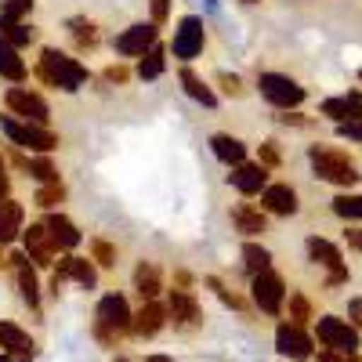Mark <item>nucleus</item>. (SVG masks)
<instances>
[{
  "label": "nucleus",
  "mask_w": 362,
  "mask_h": 362,
  "mask_svg": "<svg viewBox=\"0 0 362 362\" xmlns=\"http://www.w3.org/2000/svg\"><path fill=\"white\" fill-rule=\"evenodd\" d=\"M62 283H76V286H83V290H95V283H98V276H95V268H90V261L87 257H62L58 261V268H54V279H51V286H54V293H58V286Z\"/></svg>",
  "instance_id": "obj_11"
},
{
  "label": "nucleus",
  "mask_w": 362,
  "mask_h": 362,
  "mask_svg": "<svg viewBox=\"0 0 362 362\" xmlns=\"http://www.w3.org/2000/svg\"><path fill=\"white\" fill-rule=\"evenodd\" d=\"M170 51H174V58H181V62H192V58L203 51V22H199L196 15H189V18L177 22Z\"/></svg>",
  "instance_id": "obj_10"
},
{
  "label": "nucleus",
  "mask_w": 362,
  "mask_h": 362,
  "mask_svg": "<svg viewBox=\"0 0 362 362\" xmlns=\"http://www.w3.org/2000/svg\"><path fill=\"white\" fill-rule=\"evenodd\" d=\"M145 362H174V358H167V355H148Z\"/></svg>",
  "instance_id": "obj_51"
},
{
  "label": "nucleus",
  "mask_w": 362,
  "mask_h": 362,
  "mask_svg": "<svg viewBox=\"0 0 362 362\" xmlns=\"http://www.w3.org/2000/svg\"><path fill=\"white\" fill-rule=\"evenodd\" d=\"M22 221H25V214H22L18 203H11V199L0 203V247L11 243V239L22 232Z\"/></svg>",
  "instance_id": "obj_24"
},
{
  "label": "nucleus",
  "mask_w": 362,
  "mask_h": 362,
  "mask_svg": "<svg viewBox=\"0 0 362 362\" xmlns=\"http://www.w3.org/2000/svg\"><path fill=\"white\" fill-rule=\"evenodd\" d=\"M25 62H22V54H18V47L15 44H8V40H0V76H8V80H25Z\"/></svg>",
  "instance_id": "obj_26"
},
{
  "label": "nucleus",
  "mask_w": 362,
  "mask_h": 362,
  "mask_svg": "<svg viewBox=\"0 0 362 362\" xmlns=\"http://www.w3.org/2000/svg\"><path fill=\"white\" fill-rule=\"evenodd\" d=\"M90 250H95V261H98L102 268H112V264H116V250L105 243V239H95V243H90Z\"/></svg>",
  "instance_id": "obj_37"
},
{
  "label": "nucleus",
  "mask_w": 362,
  "mask_h": 362,
  "mask_svg": "<svg viewBox=\"0 0 362 362\" xmlns=\"http://www.w3.org/2000/svg\"><path fill=\"white\" fill-rule=\"evenodd\" d=\"M0 362H29V355H8L4 351V355H0Z\"/></svg>",
  "instance_id": "obj_50"
},
{
  "label": "nucleus",
  "mask_w": 362,
  "mask_h": 362,
  "mask_svg": "<svg viewBox=\"0 0 362 362\" xmlns=\"http://www.w3.org/2000/svg\"><path fill=\"white\" fill-rule=\"evenodd\" d=\"M22 235H25V254H29V261H37V264H51V257H54V239H51V232H47V225H29V228H22Z\"/></svg>",
  "instance_id": "obj_15"
},
{
  "label": "nucleus",
  "mask_w": 362,
  "mask_h": 362,
  "mask_svg": "<svg viewBox=\"0 0 362 362\" xmlns=\"http://www.w3.org/2000/svg\"><path fill=\"white\" fill-rule=\"evenodd\" d=\"M105 80H112V83H124V80H127V69H119V66H109V69H105Z\"/></svg>",
  "instance_id": "obj_46"
},
{
  "label": "nucleus",
  "mask_w": 362,
  "mask_h": 362,
  "mask_svg": "<svg viewBox=\"0 0 362 362\" xmlns=\"http://www.w3.org/2000/svg\"><path fill=\"white\" fill-rule=\"evenodd\" d=\"M228 181L243 192V196H257V192H264V185H268V167L264 163H239V167H232V174H228Z\"/></svg>",
  "instance_id": "obj_14"
},
{
  "label": "nucleus",
  "mask_w": 362,
  "mask_h": 362,
  "mask_svg": "<svg viewBox=\"0 0 362 362\" xmlns=\"http://www.w3.org/2000/svg\"><path fill=\"white\" fill-rule=\"evenodd\" d=\"M218 80H221V87L228 90V95H243V83H239V76H228V73H221Z\"/></svg>",
  "instance_id": "obj_43"
},
{
  "label": "nucleus",
  "mask_w": 362,
  "mask_h": 362,
  "mask_svg": "<svg viewBox=\"0 0 362 362\" xmlns=\"http://www.w3.org/2000/svg\"><path fill=\"white\" fill-rule=\"evenodd\" d=\"M134 286H138L141 300H156V293H160V272H156V264L141 261L134 268Z\"/></svg>",
  "instance_id": "obj_28"
},
{
  "label": "nucleus",
  "mask_w": 362,
  "mask_h": 362,
  "mask_svg": "<svg viewBox=\"0 0 362 362\" xmlns=\"http://www.w3.org/2000/svg\"><path fill=\"white\" fill-rule=\"evenodd\" d=\"M334 214L344 218V221H362V196H337Z\"/></svg>",
  "instance_id": "obj_32"
},
{
  "label": "nucleus",
  "mask_w": 362,
  "mask_h": 362,
  "mask_svg": "<svg viewBox=\"0 0 362 362\" xmlns=\"http://www.w3.org/2000/svg\"><path fill=\"white\" fill-rule=\"evenodd\" d=\"M33 25H25L22 18H0V40H8L15 47H25V44H33Z\"/></svg>",
  "instance_id": "obj_29"
},
{
  "label": "nucleus",
  "mask_w": 362,
  "mask_h": 362,
  "mask_svg": "<svg viewBox=\"0 0 362 362\" xmlns=\"http://www.w3.org/2000/svg\"><path fill=\"white\" fill-rule=\"evenodd\" d=\"M319 362H341V351H334V348H326V344H322V351H319Z\"/></svg>",
  "instance_id": "obj_49"
},
{
  "label": "nucleus",
  "mask_w": 362,
  "mask_h": 362,
  "mask_svg": "<svg viewBox=\"0 0 362 362\" xmlns=\"http://www.w3.org/2000/svg\"><path fill=\"white\" fill-rule=\"evenodd\" d=\"M0 348L8 355H29L33 358V341H29V334L18 329L15 322H0Z\"/></svg>",
  "instance_id": "obj_23"
},
{
  "label": "nucleus",
  "mask_w": 362,
  "mask_h": 362,
  "mask_svg": "<svg viewBox=\"0 0 362 362\" xmlns=\"http://www.w3.org/2000/svg\"><path fill=\"white\" fill-rule=\"evenodd\" d=\"M210 148H214V156L221 163H228V167H239L247 160V145L239 138H232V134H214V138H210Z\"/></svg>",
  "instance_id": "obj_22"
},
{
  "label": "nucleus",
  "mask_w": 362,
  "mask_h": 362,
  "mask_svg": "<svg viewBox=\"0 0 362 362\" xmlns=\"http://www.w3.org/2000/svg\"><path fill=\"white\" fill-rule=\"evenodd\" d=\"M276 348H279V355L300 362V358L312 355V337H308L297 322H283V326L276 329Z\"/></svg>",
  "instance_id": "obj_13"
},
{
  "label": "nucleus",
  "mask_w": 362,
  "mask_h": 362,
  "mask_svg": "<svg viewBox=\"0 0 362 362\" xmlns=\"http://www.w3.org/2000/svg\"><path fill=\"white\" fill-rule=\"evenodd\" d=\"M167 15H170V0H153V22L160 25L167 22Z\"/></svg>",
  "instance_id": "obj_42"
},
{
  "label": "nucleus",
  "mask_w": 362,
  "mask_h": 362,
  "mask_svg": "<svg viewBox=\"0 0 362 362\" xmlns=\"http://www.w3.org/2000/svg\"><path fill=\"white\" fill-rule=\"evenodd\" d=\"M308 257L329 272V279H326L329 286H341V283H348V268H344V257H341V250H337L334 243H329V239H319V235H312V239H308Z\"/></svg>",
  "instance_id": "obj_8"
},
{
  "label": "nucleus",
  "mask_w": 362,
  "mask_h": 362,
  "mask_svg": "<svg viewBox=\"0 0 362 362\" xmlns=\"http://www.w3.org/2000/svg\"><path fill=\"white\" fill-rule=\"evenodd\" d=\"M283 297H286V286H283V279L276 276V272H272V268L257 272V276H254V300H257V308L268 312V315H279L283 312Z\"/></svg>",
  "instance_id": "obj_9"
},
{
  "label": "nucleus",
  "mask_w": 362,
  "mask_h": 362,
  "mask_svg": "<svg viewBox=\"0 0 362 362\" xmlns=\"http://www.w3.org/2000/svg\"><path fill=\"white\" fill-rule=\"evenodd\" d=\"M348 315L355 319V329H358V334H362V297H355L351 305H348Z\"/></svg>",
  "instance_id": "obj_45"
},
{
  "label": "nucleus",
  "mask_w": 362,
  "mask_h": 362,
  "mask_svg": "<svg viewBox=\"0 0 362 362\" xmlns=\"http://www.w3.org/2000/svg\"><path fill=\"white\" fill-rule=\"evenodd\" d=\"M62 199H66V189L58 185V181H51V185H44V189L37 192V203H40V206H47V210H51V206H58Z\"/></svg>",
  "instance_id": "obj_35"
},
{
  "label": "nucleus",
  "mask_w": 362,
  "mask_h": 362,
  "mask_svg": "<svg viewBox=\"0 0 362 362\" xmlns=\"http://www.w3.org/2000/svg\"><path fill=\"white\" fill-rule=\"evenodd\" d=\"M290 312H293V322H297V326H305V322H308V300L300 297V293H293V297H290Z\"/></svg>",
  "instance_id": "obj_38"
},
{
  "label": "nucleus",
  "mask_w": 362,
  "mask_h": 362,
  "mask_svg": "<svg viewBox=\"0 0 362 362\" xmlns=\"http://www.w3.org/2000/svg\"><path fill=\"white\" fill-rule=\"evenodd\" d=\"M167 312L174 315V326H181V329L199 326V305H196V297H192L189 290H170Z\"/></svg>",
  "instance_id": "obj_16"
},
{
  "label": "nucleus",
  "mask_w": 362,
  "mask_h": 362,
  "mask_svg": "<svg viewBox=\"0 0 362 362\" xmlns=\"http://www.w3.org/2000/svg\"><path fill=\"white\" fill-rule=\"evenodd\" d=\"M243 261H247L250 276H257V272H264V268L272 264V254H268L264 247H257V243H247V247H243Z\"/></svg>",
  "instance_id": "obj_33"
},
{
  "label": "nucleus",
  "mask_w": 362,
  "mask_h": 362,
  "mask_svg": "<svg viewBox=\"0 0 362 362\" xmlns=\"http://www.w3.org/2000/svg\"><path fill=\"white\" fill-rule=\"evenodd\" d=\"M29 174H33L37 181H44V185H51V181H58V170H54V163L47 160V153L44 156H37V160H29V167H25Z\"/></svg>",
  "instance_id": "obj_34"
},
{
  "label": "nucleus",
  "mask_w": 362,
  "mask_h": 362,
  "mask_svg": "<svg viewBox=\"0 0 362 362\" xmlns=\"http://www.w3.org/2000/svg\"><path fill=\"white\" fill-rule=\"evenodd\" d=\"M232 221H235V228L243 235H257V232H264V210H257L250 203H239L232 210Z\"/></svg>",
  "instance_id": "obj_25"
},
{
  "label": "nucleus",
  "mask_w": 362,
  "mask_h": 362,
  "mask_svg": "<svg viewBox=\"0 0 362 362\" xmlns=\"http://www.w3.org/2000/svg\"><path fill=\"white\" fill-rule=\"evenodd\" d=\"M69 33H73V40H76L80 51H95V47H98V25H95V22L73 18V22H69Z\"/></svg>",
  "instance_id": "obj_31"
},
{
  "label": "nucleus",
  "mask_w": 362,
  "mask_h": 362,
  "mask_svg": "<svg viewBox=\"0 0 362 362\" xmlns=\"http://www.w3.org/2000/svg\"><path fill=\"white\" fill-rule=\"evenodd\" d=\"M44 225H47V232H51V239H54L58 250H73V247L80 243V228H76L66 214H51Z\"/></svg>",
  "instance_id": "obj_21"
},
{
  "label": "nucleus",
  "mask_w": 362,
  "mask_h": 362,
  "mask_svg": "<svg viewBox=\"0 0 362 362\" xmlns=\"http://www.w3.org/2000/svg\"><path fill=\"white\" fill-rule=\"evenodd\" d=\"M131 308H127V300L119 297V293H109L102 297V305H98V337L109 344L116 334H124V329H131Z\"/></svg>",
  "instance_id": "obj_5"
},
{
  "label": "nucleus",
  "mask_w": 362,
  "mask_h": 362,
  "mask_svg": "<svg viewBox=\"0 0 362 362\" xmlns=\"http://www.w3.org/2000/svg\"><path fill=\"white\" fill-rule=\"evenodd\" d=\"M341 138L362 141V119H355V124H341Z\"/></svg>",
  "instance_id": "obj_44"
},
{
  "label": "nucleus",
  "mask_w": 362,
  "mask_h": 362,
  "mask_svg": "<svg viewBox=\"0 0 362 362\" xmlns=\"http://www.w3.org/2000/svg\"><path fill=\"white\" fill-rule=\"evenodd\" d=\"M344 362H358V355H344Z\"/></svg>",
  "instance_id": "obj_52"
},
{
  "label": "nucleus",
  "mask_w": 362,
  "mask_h": 362,
  "mask_svg": "<svg viewBox=\"0 0 362 362\" xmlns=\"http://www.w3.org/2000/svg\"><path fill=\"white\" fill-rule=\"evenodd\" d=\"M4 264H8V257H4V254H0V268H4Z\"/></svg>",
  "instance_id": "obj_53"
},
{
  "label": "nucleus",
  "mask_w": 362,
  "mask_h": 362,
  "mask_svg": "<svg viewBox=\"0 0 362 362\" xmlns=\"http://www.w3.org/2000/svg\"><path fill=\"white\" fill-rule=\"evenodd\" d=\"M358 80H362V73H358Z\"/></svg>",
  "instance_id": "obj_55"
},
{
  "label": "nucleus",
  "mask_w": 362,
  "mask_h": 362,
  "mask_svg": "<svg viewBox=\"0 0 362 362\" xmlns=\"http://www.w3.org/2000/svg\"><path fill=\"white\" fill-rule=\"evenodd\" d=\"M181 87L189 90V98L203 102L206 109H214V105H218V95H214V90L206 87V80H203V76H196L192 69H181Z\"/></svg>",
  "instance_id": "obj_27"
},
{
  "label": "nucleus",
  "mask_w": 362,
  "mask_h": 362,
  "mask_svg": "<svg viewBox=\"0 0 362 362\" xmlns=\"http://www.w3.org/2000/svg\"><path fill=\"white\" fill-rule=\"evenodd\" d=\"M308 160H312L315 177L329 181V185L351 189L355 181L362 177V174H358V163L344 153V148H334V145H312V148H308Z\"/></svg>",
  "instance_id": "obj_1"
},
{
  "label": "nucleus",
  "mask_w": 362,
  "mask_h": 362,
  "mask_svg": "<svg viewBox=\"0 0 362 362\" xmlns=\"http://www.w3.org/2000/svg\"><path fill=\"white\" fill-rule=\"evenodd\" d=\"M206 286L214 290V293L225 300V305H232V308H247V300L239 297V293H232V290H225V286H221V279H214V276H210V279H206Z\"/></svg>",
  "instance_id": "obj_36"
},
{
  "label": "nucleus",
  "mask_w": 362,
  "mask_h": 362,
  "mask_svg": "<svg viewBox=\"0 0 362 362\" xmlns=\"http://www.w3.org/2000/svg\"><path fill=\"white\" fill-rule=\"evenodd\" d=\"M40 80L51 83V87H62V90H80L87 83V69L76 62V58L47 47L40 54Z\"/></svg>",
  "instance_id": "obj_2"
},
{
  "label": "nucleus",
  "mask_w": 362,
  "mask_h": 362,
  "mask_svg": "<svg viewBox=\"0 0 362 362\" xmlns=\"http://www.w3.org/2000/svg\"><path fill=\"white\" fill-rule=\"evenodd\" d=\"M163 69H167V51L153 44V47H148V51L141 54V62H138V76H141V80H156Z\"/></svg>",
  "instance_id": "obj_30"
},
{
  "label": "nucleus",
  "mask_w": 362,
  "mask_h": 362,
  "mask_svg": "<svg viewBox=\"0 0 362 362\" xmlns=\"http://www.w3.org/2000/svg\"><path fill=\"white\" fill-rule=\"evenodd\" d=\"M279 119H283V124H293V127H305V124H308V119L300 116V112H283Z\"/></svg>",
  "instance_id": "obj_48"
},
{
  "label": "nucleus",
  "mask_w": 362,
  "mask_h": 362,
  "mask_svg": "<svg viewBox=\"0 0 362 362\" xmlns=\"http://www.w3.org/2000/svg\"><path fill=\"white\" fill-rule=\"evenodd\" d=\"M8 109L15 112V116H22V119H29V124H47L51 119V109H47V102L37 95V90H29V87H11L8 90Z\"/></svg>",
  "instance_id": "obj_7"
},
{
  "label": "nucleus",
  "mask_w": 362,
  "mask_h": 362,
  "mask_svg": "<svg viewBox=\"0 0 362 362\" xmlns=\"http://www.w3.org/2000/svg\"><path fill=\"white\" fill-rule=\"evenodd\" d=\"M322 116L337 119V124H355V119H362V95H341V98H326L322 102Z\"/></svg>",
  "instance_id": "obj_18"
},
{
  "label": "nucleus",
  "mask_w": 362,
  "mask_h": 362,
  "mask_svg": "<svg viewBox=\"0 0 362 362\" xmlns=\"http://www.w3.org/2000/svg\"><path fill=\"white\" fill-rule=\"evenodd\" d=\"M261 163H264V167H279V153H276V141H264V145H261Z\"/></svg>",
  "instance_id": "obj_40"
},
{
  "label": "nucleus",
  "mask_w": 362,
  "mask_h": 362,
  "mask_svg": "<svg viewBox=\"0 0 362 362\" xmlns=\"http://www.w3.org/2000/svg\"><path fill=\"white\" fill-rule=\"evenodd\" d=\"M156 37H160L156 22H138V25L127 29V33H119V37H116V51H119V54H127V58H138V54H145L148 47L156 44Z\"/></svg>",
  "instance_id": "obj_12"
},
{
  "label": "nucleus",
  "mask_w": 362,
  "mask_h": 362,
  "mask_svg": "<svg viewBox=\"0 0 362 362\" xmlns=\"http://www.w3.org/2000/svg\"><path fill=\"white\" fill-rule=\"evenodd\" d=\"M167 315H170V312H167L163 305H156V300H145L141 312L131 319V329H134L138 337H153V334H160V329H163Z\"/></svg>",
  "instance_id": "obj_19"
},
{
  "label": "nucleus",
  "mask_w": 362,
  "mask_h": 362,
  "mask_svg": "<svg viewBox=\"0 0 362 362\" xmlns=\"http://www.w3.org/2000/svg\"><path fill=\"white\" fill-rule=\"evenodd\" d=\"M243 4H257V0H243Z\"/></svg>",
  "instance_id": "obj_54"
},
{
  "label": "nucleus",
  "mask_w": 362,
  "mask_h": 362,
  "mask_svg": "<svg viewBox=\"0 0 362 362\" xmlns=\"http://www.w3.org/2000/svg\"><path fill=\"white\" fill-rule=\"evenodd\" d=\"M319 341H322L326 348L341 351V355H355V351H358V329L348 326V322L337 319V315H322V319H319Z\"/></svg>",
  "instance_id": "obj_6"
},
{
  "label": "nucleus",
  "mask_w": 362,
  "mask_h": 362,
  "mask_svg": "<svg viewBox=\"0 0 362 362\" xmlns=\"http://www.w3.org/2000/svg\"><path fill=\"white\" fill-rule=\"evenodd\" d=\"M11 264H15V276H18L22 300H25L29 308H40V286H37V272L29 268V254H15Z\"/></svg>",
  "instance_id": "obj_20"
},
{
  "label": "nucleus",
  "mask_w": 362,
  "mask_h": 362,
  "mask_svg": "<svg viewBox=\"0 0 362 362\" xmlns=\"http://www.w3.org/2000/svg\"><path fill=\"white\" fill-rule=\"evenodd\" d=\"M261 206L268 214H279V218H290L297 214V192L290 185H264L261 192Z\"/></svg>",
  "instance_id": "obj_17"
},
{
  "label": "nucleus",
  "mask_w": 362,
  "mask_h": 362,
  "mask_svg": "<svg viewBox=\"0 0 362 362\" xmlns=\"http://www.w3.org/2000/svg\"><path fill=\"white\" fill-rule=\"evenodd\" d=\"M8 192H11V177H8V163H4V156H0V203L8 199Z\"/></svg>",
  "instance_id": "obj_41"
},
{
  "label": "nucleus",
  "mask_w": 362,
  "mask_h": 362,
  "mask_svg": "<svg viewBox=\"0 0 362 362\" xmlns=\"http://www.w3.org/2000/svg\"><path fill=\"white\" fill-rule=\"evenodd\" d=\"M0 131H4L15 145H22V148H33V153H54L58 148V138L51 134V131H44L40 124H18V119H11V116H4L0 119Z\"/></svg>",
  "instance_id": "obj_4"
},
{
  "label": "nucleus",
  "mask_w": 362,
  "mask_h": 362,
  "mask_svg": "<svg viewBox=\"0 0 362 362\" xmlns=\"http://www.w3.org/2000/svg\"><path fill=\"white\" fill-rule=\"evenodd\" d=\"M29 8H33V0H8V8H4L0 18H22Z\"/></svg>",
  "instance_id": "obj_39"
},
{
  "label": "nucleus",
  "mask_w": 362,
  "mask_h": 362,
  "mask_svg": "<svg viewBox=\"0 0 362 362\" xmlns=\"http://www.w3.org/2000/svg\"><path fill=\"white\" fill-rule=\"evenodd\" d=\"M257 87H261V98L272 102L276 109H297L305 102V87L290 76H283V73H261Z\"/></svg>",
  "instance_id": "obj_3"
},
{
  "label": "nucleus",
  "mask_w": 362,
  "mask_h": 362,
  "mask_svg": "<svg viewBox=\"0 0 362 362\" xmlns=\"http://www.w3.org/2000/svg\"><path fill=\"white\" fill-rule=\"evenodd\" d=\"M344 235H348V247H355V250H362V225H358V228H348Z\"/></svg>",
  "instance_id": "obj_47"
}]
</instances>
